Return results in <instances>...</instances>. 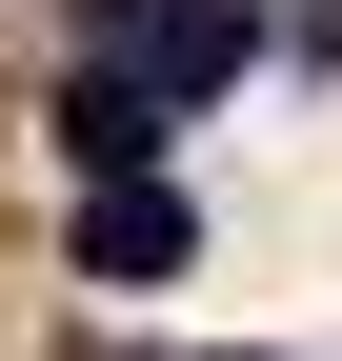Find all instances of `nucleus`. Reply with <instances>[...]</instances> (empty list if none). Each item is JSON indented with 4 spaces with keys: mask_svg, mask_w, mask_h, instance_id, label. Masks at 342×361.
<instances>
[{
    "mask_svg": "<svg viewBox=\"0 0 342 361\" xmlns=\"http://www.w3.org/2000/svg\"><path fill=\"white\" fill-rule=\"evenodd\" d=\"M161 121H182V101H161L141 61H81V80H61V161H81V180H161Z\"/></svg>",
    "mask_w": 342,
    "mask_h": 361,
    "instance_id": "1",
    "label": "nucleus"
},
{
    "mask_svg": "<svg viewBox=\"0 0 342 361\" xmlns=\"http://www.w3.org/2000/svg\"><path fill=\"white\" fill-rule=\"evenodd\" d=\"M121 61H141L161 101H222V80L262 61V20H242V0H141V20H121Z\"/></svg>",
    "mask_w": 342,
    "mask_h": 361,
    "instance_id": "2",
    "label": "nucleus"
},
{
    "mask_svg": "<svg viewBox=\"0 0 342 361\" xmlns=\"http://www.w3.org/2000/svg\"><path fill=\"white\" fill-rule=\"evenodd\" d=\"M81 281H182V201L161 180H101L81 201Z\"/></svg>",
    "mask_w": 342,
    "mask_h": 361,
    "instance_id": "3",
    "label": "nucleus"
}]
</instances>
